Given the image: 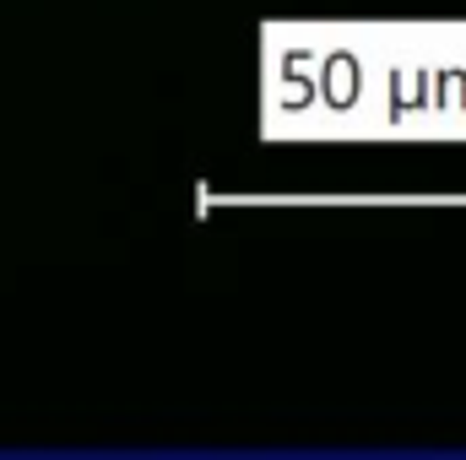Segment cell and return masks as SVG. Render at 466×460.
<instances>
[{
    "mask_svg": "<svg viewBox=\"0 0 466 460\" xmlns=\"http://www.w3.org/2000/svg\"><path fill=\"white\" fill-rule=\"evenodd\" d=\"M271 135H466V27H271Z\"/></svg>",
    "mask_w": 466,
    "mask_h": 460,
    "instance_id": "cell-1",
    "label": "cell"
}]
</instances>
